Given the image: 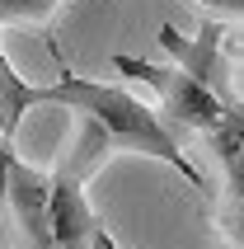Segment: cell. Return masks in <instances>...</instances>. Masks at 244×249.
<instances>
[{
    "mask_svg": "<svg viewBox=\"0 0 244 249\" xmlns=\"http://www.w3.org/2000/svg\"><path fill=\"white\" fill-rule=\"evenodd\" d=\"M113 71L127 75V80H136V85H150V89L160 94V118L174 127L178 137H183V132H197V137L207 141L211 132H221V123H226L230 113L244 108V104H221L207 85L192 80L188 71L160 66V61H146V56H113Z\"/></svg>",
    "mask_w": 244,
    "mask_h": 249,
    "instance_id": "3",
    "label": "cell"
},
{
    "mask_svg": "<svg viewBox=\"0 0 244 249\" xmlns=\"http://www.w3.org/2000/svg\"><path fill=\"white\" fill-rule=\"evenodd\" d=\"M33 104H42V85H28L0 47V137L5 141H14V132H19V123Z\"/></svg>",
    "mask_w": 244,
    "mask_h": 249,
    "instance_id": "5",
    "label": "cell"
},
{
    "mask_svg": "<svg viewBox=\"0 0 244 249\" xmlns=\"http://www.w3.org/2000/svg\"><path fill=\"white\" fill-rule=\"evenodd\" d=\"M108 160V141L89 118H80V132L70 141L61 160L47 174V249H89V235H94L104 216L89 207V179L94 169Z\"/></svg>",
    "mask_w": 244,
    "mask_h": 249,
    "instance_id": "2",
    "label": "cell"
},
{
    "mask_svg": "<svg viewBox=\"0 0 244 249\" xmlns=\"http://www.w3.org/2000/svg\"><path fill=\"white\" fill-rule=\"evenodd\" d=\"M47 47H52V56H56V85H42V104H66V108H75L80 118H89V123L104 132L108 151H136V155H146V160H164V165L174 169V174H183L197 193H207V179H202V169L188 160L183 137L150 108L146 99H136L127 85L89 80L80 71H70L61 47H56V42H47Z\"/></svg>",
    "mask_w": 244,
    "mask_h": 249,
    "instance_id": "1",
    "label": "cell"
},
{
    "mask_svg": "<svg viewBox=\"0 0 244 249\" xmlns=\"http://www.w3.org/2000/svg\"><path fill=\"white\" fill-rule=\"evenodd\" d=\"M89 249H122L118 240L108 235V221H104V226H99V231H94V235H89ZM216 249H235V245H216Z\"/></svg>",
    "mask_w": 244,
    "mask_h": 249,
    "instance_id": "9",
    "label": "cell"
},
{
    "mask_svg": "<svg viewBox=\"0 0 244 249\" xmlns=\"http://www.w3.org/2000/svg\"><path fill=\"white\" fill-rule=\"evenodd\" d=\"M192 5H197L202 19H216L226 28H240V19H244V0H192Z\"/></svg>",
    "mask_w": 244,
    "mask_h": 249,
    "instance_id": "7",
    "label": "cell"
},
{
    "mask_svg": "<svg viewBox=\"0 0 244 249\" xmlns=\"http://www.w3.org/2000/svg\"><path fill=\"white\" fill-rule=\"evenodd\" d=\"M235 42H240V28H221L216 19H202L197 38H183L174 24H160V47L169 52V66L188 71L221 104H240V80H235L240 47Z\"/></svg>",
    "mask_w": 244,
    "mask_h": 249,
    "instance_id": "4",
    "label": "cell"
},
{
    "mask_svg": "<svg viewBox=\"0 0 244 249\" xmlns=\"http://www.w3.org/2000/svg\"><path fill=\"white\" fill-rule=\"evenodd\" d=\"M61 0H0V28L5 24H47Z\"/></svg>",
    "mask_w": 244,
    "mask_h": 249,
    "instance_id": "6",
    "label": "cell"
},
{
    "mask_svg": "<svg viewBox=\"0 0 244 249\" xmlns=\"http://www.w3.org/2000/svg\"><path fill=\"white\" fill-rule=\"evenodd\" d=\"M14 141H5L0 137V216H5V179H10V160H14Z\"/></svg>",
    "mask_w": 244,
    "mask_h": 249,
    "instance_id": "8",
    "label": "cell"
}]
</instances>
